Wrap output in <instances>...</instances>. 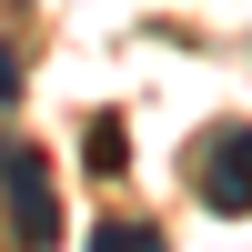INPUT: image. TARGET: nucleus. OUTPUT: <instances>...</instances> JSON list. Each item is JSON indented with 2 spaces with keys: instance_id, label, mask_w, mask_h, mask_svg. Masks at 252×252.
<instances>
[{
  "instance_id": "obj_4",
  "label": "nucleus",
  "mask_w": 252,
  "mask_h": 252,
  "mask_svg": "<svg viewBox=\"0 0 252 252\" xmlns=\"http://www.w3.org/2000/svg\"><path fill=\"white\" fill-rule=\"evenodd\" d=\"M91 252H161V222H91Z\"/></svg>"
},
{
  "instance_id": "obj_3",
  "label": "nucleus",
  "mask_w": 252,
  "mask_h": 252,
  "mask_svg": "<svg viewBox=\"0 0 252 252\" xmlns=\"http://www.w3.org/2000/svg\"><path fill=\"white\" fill-rule=\"evenodd\" d=\"M81 161H91V172H121V161H131V131H121V121L101 111L91 131H81Z\"/></svg>"
},
{
  "instance_id": "obj_1",
  "label": "nucleus",
  "mask_w": 252,
  "mask_h": 252,
  "mask_svg": "<svg viewBox=\"0 0 252 252\" xmlns=\"http://www.w3.org/2000/svg\"><path fill=\"white\" fill-rule=\"evenodd\" d=\"M0 212H10L20 252H51L61 242V202H51V161L31 141H0Z\"/></svg>"
},
{
  "instance_id": "obj_5",
  "label": "nucleus",
  "mask_w": 252,
  "mask_h": 252,
  "mask_svg": "<svg viewBox=\"0 0 252 252\" xmlns=\"http://www.w3.org/2000/svg\"><path fill=\"white\" fill-rule=\"evenodd\" d=\"M0 101H20V61L10 51H0Z\"/></svg>"
},
{
  "instance_id": "obj_2",
  "label": "nucleus",
  "mask_w": 252,
  "mask_h": 252,
  "mask_svg": "<svg viewBox=\"0 0 252 252\" xmlns=\"http://www.w3.org/2000/svg\"><path fill=\"white\" fill-rule=\"evenodd\" d=\"M192 182H202V202H212L222 222H242V212H252V121H222V131L202 141Z\"/></svg>"
}]
</instances>
